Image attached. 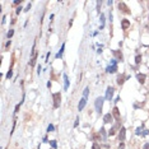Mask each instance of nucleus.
<instances>
[{
	"label": "nucleus",
	"instance_id": "f257e3e1",
	"mask_svg": "<svg viewBox=\"0 0 149 149\" xmlns=\"http://www.w3.org/2000/svg\"><path fill=\"white\" fill-rule=\"evenodd\" d=\"M52 99H54V108H59L60 107V103H61V93H54L52 94Z\"/></svg>",
	"mask_w": 149,
	"mask_h": 149
},
{
	"label": "nucleus",
	"instance_id": "f03ea898",
	"mask_svg": "<svg viewBox=\"0 0 149 149\" xmlns=\"http://www.w3.org/2000/svg\"><path fill=\"white\" fill-rule=\"evenodd\" d=\"M103 97H98L97 99L94 101V106H96V111H97L98 113L102 112V108H103Z\"/></svg>",
	"mask_w": 149,
	"mask_h": 149
},
{
	"label": "nucleus",
	"instance_id": "7ed1b4c3",
	"mask_svg": "<svg viewBox=\"0 0 149 149\" xmlns=\"http://www.w3.org/2000/svg\"><path fill=\"white\" fill-rule=\"evenodd\" d=\"M116 62H117L116 60H112V61H111V65H110V66H107L106 71H107V73H110V74H113V73H116V70H117V64H116Z\"/></svg>",
	"mask_w": 149,
	"mask_h": 149
},
{
	"label": "nucleus",
	"instance_id": "20e7f679",
	"mask_svg": "<svg viewBox=\"0 0 149 149\" xmlns=\"http://www.w3.org/2000/svg\"><path fill=\"white\" fill-rule=\"evenodd\" d=\"M119 9L121 10L122 13H125V14H130V13H131L130 9L127 8V5H126L124 1H120V3H119Z\"/></svg>",
	"mask_w": 149,
	"mask_h": 149
},
{
	"label": "nucleus",
	"instance_id": "39448f33",
	"mask_svg": "<svg viewBox=\"0 0 149 149\" xmlns=\"http://www.w3.org/2000/svg\"><path fill=\"white\" fill-rule=\"evenodd\" d=\"M112 54L115 55V60L116 61H122V59H124V56H122V52L120 51V50H112Z\"/></svg>",
	"mask_w": 149,
	"mask_h": 149
},
{
	"label": "nucleus",
	"instance_id": "423d86ee",
	"mask_svg": "<svg viewBox=\"0 0 149 149\" xmlns=\"http://www.w3.org/2000/svg\"><path fill=\"white\" fill-rule=\"evenodd\" d=\"M129 78H130V77L125 75V74H121V75H119V77H117L116 82H117V84H119V86H122V84L125 83V80H126V79H129Z\"/></svg>",
	"mask_w": 149,
	"mask_h": 149
},
{
	"label": "nucleus",
	"instance_id": "0eeeda50",
	"mask_svg": "<svg viewBox=\"0 0 149 149\" xmlns=\"http://www.w3.org/2000/svg\"><path fill=\"white\" fill-rule=\"evenodd\" d=\"M125 138H126V129H125L124 126H121L120 133H119V139H120V142H121V143L125 140Z\"/></svg>",
	"mask_w": 149,
	"mask_h": 149
},
{
	"label": "nucleus",
	"instance_id": "6e6552de",
	"mask_svg": "<svg viewBox=\"0 0 149 149\" xmlns=\"http://www.w3.org/2000/svg\"><path fill=\"white\" fill-rule=\"evenodd\" d=\"M113 88L112 87H108L107 88V91H106V99L107 101H111L112 99V96H113Z\"/></svg>",
	"mask_w": 149,
	"mask_h": 149
},
{
	"label": "nucleus",
	"instance_id": "1a4fd4ad",
	"mask_svg": "<svg viewBox=\"0 0 149 149\" xmlns=\"http://www.w3.org/2000/svg\"><path fill=\"white\" fill-rule=\"evenodd\" d=\"M112 116L117 120V122H120V111H119V108L117 107H113V110H112Z\"/></svg>",
	"mask_w": 149,
	"mask_h": 149
},
{
	"label": "nucleus",
	"instance_id": "9d476101",
	"mask_svg": "<svg viewBox=\"0 0 149 149\" xmlns=\"http://www.w3.org/2000/svg\"><path fill=\"white\" fill-rule=\"evenodd\" d=\"M145 78H147L145 74H142V73H138V74H136V79H138V82L142 83V84L145 83Z\"/></svg>",
	"mask_w": 149,
	"mask_h": 149
},
{
	"label": "nucleus",
	"instance_id": "9b49d317",
	"mask_svg": "<svg viewBox=\"0 0 149 149\" xmlns=\"http://www.w3.org/2000/svg\"><path fill=\"white\" fill-rule=\"evenodd\" d=\"M103 122L104 124H111L112 122V115H111V112L110 113H106L103 116Z\"/></svg>",
	"mask_w": 149,
	"mask_h": 149
},
{
	"label": "nucleus",
	"instance_id": "f8f14e48",
	"mask_svg": "<svg viewBox=\"0 0 149 149\" xmlns=\"http://www.w3.org/2000/svg\"><path fill=\"white\" fill-rule=\"evenodd\" d=\"M86 104H87V98H82L80 99V102H79V104H78V111H82L84 107H86Z\"/></svg>",
	"mask_w": 149,
	"mask_h": 149
},
{
	"label": "nucleus",
	"instance_id": "ddd939ff",
	"mask_svg": "<svg viewBox=\"0 0 149 149\" xmlns=\"http://www.w3.org/2000/svg\"><path fill=\"white\" fill-rule=\"evenodd\" d=\"M129 27H130L129 19H122V20H121V28H122V29H127Z\"/></svg>",
	"mask_w": 149,
	"mask_h": 149
},
{
	"label": "nucleus",
	"instance_id": "4468645a",
	"mask_svg": "<svg viewBox=\"0 0 149 149\" xmlns=\"http://www.w3.org/2000/svg\"><path fill=\"white\" fill-rule=\"evenodd\" d=\"M33 47H35V46H33ZM36 60H37V52L33 51V55H32V59H31V61H29V65H31V66H35Z\"/></svg>",
	"mask_w": 149,
	"mask_h": 149
},
{
	"label": "nucleus",
	"instance_id": "2eb2a0df",
	"mask_svg": "<svg viewBox=\"0 0 149 149\" xmlns=\"http://www.w3.org/2000/svg\"><path fill=\"white\" fill-rule=\"evenodd\" d=\"M64 88H65V89L69 88V79H68L66 74H64Z\"/></svg>",
	"mask_w": 149,
	"mask_h": 149
},
{
	"label": "nucleus",
	"instance_id": "dca6fc26",
	"mask_svg": "<svg viewBox=\"0 0 149 149\" xmlns=\"http://www.w3.org/2000/svg\"><path fill=\"white\" fill-rule=\"evenodd\" d=\"M64 50H65V44H62V46H61V49H60V51L56 54V59H59V57H61L62 56V52H64Z\"/></svg>",
	"mask_w": 149,
	"mask_h": 149
},
{
	"label": "nucleus",
	"instance_id": "f3484780",
	"mask_svg": "<svg viewBox=\"0 0 149 149\" xmlns=\"http://www.w3.org/2000/svg\"><path fill=\"white\" fill-rule=\"evenodd\" d=\"M116 127H120V125L115 126V127H111V129H110V131H108V135H110V136H113V135L116 134Z\"/></svg>",
	"mask_w": 149,
	"mask_h": 149
},
{
	"label": "nucleus",
	"instance_id": "a211bd4d",
	"mask_svg": "<svg viewBox=\"0 0 149 149\" xmlns=\"http://www.w3.org/2000/svg\"><path fill=\"white\" fill-rule=\"evenodd\" d=\"M140 61H142V55H136V57H135V64H136V65H139Z\"/></svg>",
	"mask_w": 149,
	"mask_h": 149
},
{
	"label": "nucleus",
	"instance_id": "6ab92c4d",
	"mask_svg": "<svg viewBox=\"0 0 149 149\" xmlns=\"http://www.w3.org/2000/svg\"><path fill=\"white\" fill-rule=\"evenodd\" d=\"M103 27H104V15L101 14V27H99V29H102Z\"/></svg>",
	"mask_w": 149,
	"mask_h": 149
},
{
	"label": "nucleus",
	"instance_id": "aec40b11",
	"mask_svg": "<svg viewBox=\"0 0 149 149\" xmlns=\"http://www.w3.org/2000/svg\"><path fill=\"white\" fill-rule=\"evenodd\" d=\"M13 35H14V31H13V29H10V31L8 32V33H6V37H8V40H10V38H12V37H13Z\"/></svg>",
	"mask_w": 149,
	"mask_h": 149
},
{
	"label": "nucleus",
	"instance_id": "412c9836",
	"mask_svg": "<svg viewBox=\"0 0 149 149\" xmlns=\"http://www.w3.org/2000/svg\"><path fill=\"white\" fill-rule=\"evenodd\" d=\"M88 94H89V88L87 87L86 89H84V92H83V97H84V98H87V97H88Z\"/></svg>",
	"mask_w": 149,
	"mask_h": 149
},
{
	"label": "nucleus",
	"instance_id": "4be33fe9",
	"mask_svg": "<svg viewBox=\"0 0 149 149\" xmlns=\"http://www.w3.org/2000/svg\"><path fill=\"white\" fill-rule=\"evenodd\" d=\"M55 130V127H54V125H52V124H50L49 126H47V133H52V131H54Z\"/></svg>",
	"mask_w": 149,
	"mask_h": 149
},
{
	"label": "nucleus",
	"instance_id": "5701e85b",
	"mask_svg": "<svg viewBox=\"0 0 149 149\" xmlns=\"http://www.w3.org/2000/svg\"><path fill=\"white\" fill-rule=\"evenodd\" d=\"M99 134L102 135L103 139H106V130H104V127H101V130H99Z\"/></svg>",
	"mask_w": 149,
	"mask_h": 149
},
{
	"label": "nucleus",
	"instance_id": "b1692460",
	"mask_svg": "<svg viewBox=\"0 0 149 149\" xmlns=\"http://www.w3.org/2000/svg\"><path fill=\"white\" fill-rule=\"evenodd\" d=\"M143 127H144V124H142V127H138L136 131H135V134H136V135H140V134H142V129H143Z\"/></svg>",
	"mask_w": 149,
	"mask_h": 149
},
{
	"label": "nucleus",
	"instance_id": "393cba45",
	"mask_svg": "<svg viewBox=\"0 0 149 149\" xmlns=\"http://www.w3.org/2000/svg\"><path fill=\"white\" fill-rule=\"evenodd\" d=\"M12 77H13V71H12V69H9V71L6 73V78H8V79H10Z\"/></svg>",
	"mask_w": 149,
	"mask_h": 149
},
{
	"label": "nucleus",
	"instance_id": "a878e982",
	"mask_svg": "<svg viewBox=\"0 0 149 149\" xmlns=\"http://www.w3.org/2000/svg\"><path fill=\"white\" fill-rule=\"evenodd\" d=\"M50 143H51V147H52V148H54V149H56V148H57V144H56V140H51Z\"/></svg>",
	"mask_w": 149,
	"mask_h": 149
},
{
	"label": "nucleus",
	"instance_id": "bb28decb",
	"mask_svg": "<svg viewBox=\"0 0 149 149\" xmlns=\"http://www.w3.org/2000/svg\"><path fill=\"white\" fill-rule=\"evenodd\" d=\"M92 149H101V147H99L97 143H93V145H92Z\"/></svg>",
	"mask_w": 149,
	"mask_h": 149
},
{
	"label": "nucleus",
	"instance_id": "cd10ccee",
	"mask_svg": "<svg viewBox=\"0 0 149 149\" xmlns=\"http://www.w3.org/2000/svg\"><path fill=\"white\" fill-rule=\"evenodd\" d=\"M15 124H17V119H14V121H13V127H12V133H10V134H13V133H14V129H15Z\"/></svg>",
	"mask_w": 149,
	"mask_h": 149
},
{
	"label": "nucleus",
	"instance_id": "c85d7f7f",
	"mask_svg": "<svg viewBox=\"0 0 149 149\" xmlns=\"http://www.w3.org/2000/svg\"><path fill=\"white\" fill-rule=\"evenodd\" d=\"M20 3H22V0H15V1H14L13 4H14V5H19Z\"/></svg>",
	"mask_w": 149,
	"mask_h": 149
},
{
	"label": "nucleus",
	"instance_id": "c756f323",
	"mask_svg": "<svg viewBox=\"0 0 149 149\" xmlns=\"http://www.w3.org/2000/svg\"><path fill=\"white\" fill-rule=\"evenodd\" d=\"M148 134H149V130H144V133H142V135H143V136H147Z\"/></svg>",
	"mask_w": 149,
	"mask_h": 149
},
{
	"label": "nucleus",
	"instance_id": "7c9ffc66",
	"mask_svg": "<svg viewBox=\"0 0 149 149\" xmlns=\"http://www.w3.org/2000/svg\"><path fill=\"white\" fill-rule=\"evenodd\" d=\"M19 107H20V104H19V103H18V104H17V106H15V111H14V112H15V113H17V112H18V111H19Z\"/></svg>",
	"mask_w": 149,
	"mask_h": 149
},
{
	"label": "nucleus",
	"instance_id": "2f4dec72",
	"mask_svg": "<svg viewBox=\"0 0 149 149\" xmlns=\"http://www.w3.org/2000/svg\"><path fill=\"white\" fill-rule=\"evenodd\" d=\"M78 125H79V119L77 117V120H75V122H74V126H75V127H77Z\"/></svg>",
	"mask_w": 149,
	"mask_h": 149
},
{
	"label": "nucleus",
	"instance_id": "473e14b6",
	"mask_svg": "<svg viewBox=\"0 0 149 149\" xmlns=\"http://www.w3.org/2000/svg\"><path fill=\"white\" fill-rule=\"evenodd\" d=\"M10 44H12V42H10V40L6 42V45H5V49H9V46H10Z\"/></svg>",
	"mask_w": 149,
	"mask_h": 149
},
{
	"label": "nucleus",
	"instance_id": "72a5a7b5",
	"mask_svg": "<svg viewBox=\"0 0 149 149\" xmlns=\"http://www.w3.org/2000/svg\"><path fill=\"white\" fill-rule=\"evenodd\" d=\"M119 148H120V149H124V148H125V144H124V143H120Z\"/></svg>",
	"mask_w": 149,
	"mask_h": 149
},
{
	"label": "nucleus",
	"instance_id": "f704fd0d",
	"mask_svg": "<svg viewBox=\"0 0 149 149\" xmlns=\"http://www.w3.org/2000/svg\"><path fill=\"white\" fill-rule=\"evenodd\" d=\"M143 149H149V143H147V144H144V147H143Z\"/></svg>",
	"mask_w": 149,
	"mask_h": 149
},
{
	"label": "nucleus",
	"instance_id": "c9c22d12",
	"mask_svg": "<svg viewBox=\"0 0 149 149\" xmlns=\"http://www.w3.org/2000/svg\"><path fill=\"white\" fill-rule=\"evenodd\" d=\"M20 12H22V8H20V6H19V8H17V14H19Z\"/></svg>",
	"mask_w": 149,
	"mask_h": 149
},
{
	"label": "nucleus",
	"instance_id": "e433bc0d",
	"mask_svg": "<svg viewBox=\"0 0 149 149\" xmlns=\"http://www.w3.org/2000/svg\"><path fill=\"white\" fill-rule=\"evenodd\" d=\"M29 9H31V3H29V4H28V6H27V8H26V9H24V10H26V12H28V10H29Z\"/></svg>",
	"mask_w": 149,
	"mask_h": 149
},
{
	"label": "nucleus",
	"instance_id": "4c0bfd02",
	"mask_svg": "<svg viewBox=\"0 0 149 149\" xmlns=\"http://www.w3.org/2000/svg\"><path fill=\"white\" fill-rule=\"evenodd\" d=\"M148 5H149V3H148Z\"/></svg>",
	"mask_w": 149,
	"mask_h": 149
}]
</instances>
